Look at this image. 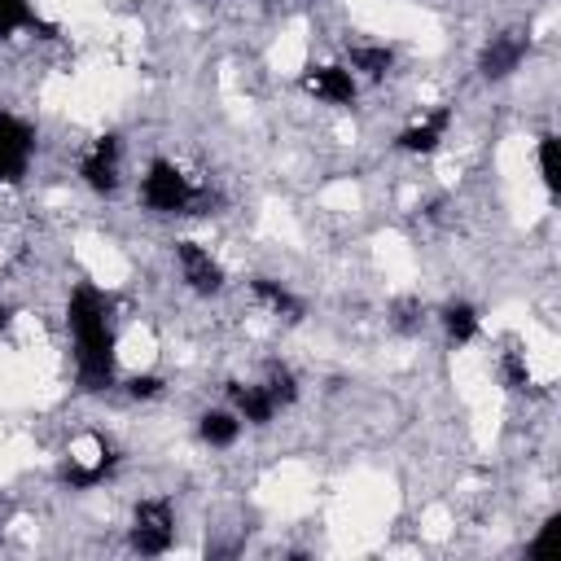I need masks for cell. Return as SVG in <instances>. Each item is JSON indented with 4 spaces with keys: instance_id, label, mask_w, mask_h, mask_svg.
Returning a JSON list of instances; mask_svg holds the SVG:
<instances>
[{
    "instance_id": "obj_1",
    "label": "cell",
    "mask_w": 561,
    "mask_h": 561,
    "mask_svg": "<svg viewBox=\"0 0 561 561\" xmlns=\"http://www.w3.org/2000/svg\"><path fill=\"white\" fill-rule=\"evenodd\" d=\"M66 333L75 351V386L83 394H105L118 386V333L110 294L92 280H75L66 294Z\"/></svg>"
},
{
    "instance_id": "obj_2",
    "label": "cell",
    "mask_w": 561,
    "mask_h": 561,
    "mask_svg": "<svg viewBox=\"0 0 561 561\" xmlns=\"http://www.w3.org/2000/svg\"><path fill=\"white\" fill-rule=\"evenodd\" d=\"M136 197H140V206H145L149 215H188V210L197 206L202 188H197V180H193L175 158L153 153V158L145 162V171H140Z\"/></svg>"
},
{
    "instance_id": "obj_3",
    "label": "cell",
    "mask_w": 561,
    "mask_h": 561,
    "mask_svg": "<svg viewBox=\"0 0 561 561\" xmlns=\"http://www.w3.org/2000/svg\"><path fill=\"white\" fill-rule=\"evenodd\" d=\"M127 543L140 557H167L171 552V543H175V504H171V495L136 500L131 522H127Z\"/></svg>"
},
{
    "instance_id": "obj_4",
    "label": "cell",
    "mask_w": 561,
    "mask_h": 561,
    "mask_svg": "<svg viewBox=\"0 0 561 561\" xmlns=\"http://www.w3.org/2000/svg\"><path fill=\"white\" fill-rule=\"evenodd\" d=\"M79 180L96 197L118 193V184H123V136L118 131H101L88 140V149L79 153Z\"/></svg>"
},
{
    "instance_id": "obj_5",
    "label": "cell",
    "mask_w": 561,
    "mask_h": 561,
    "mask_svg": "<svg viewBox=\"0 0 561 561\" xmlns=\"http://www.w3.org/2000/svg\"><path fill=\"white\" fill-rule=\"evenodd\" d=\"M298 88L320 101V105H337V110H351L359 101V79L351 75L346 61H307L298 70Z\"/></svg>"
},
{
    "instance_id": "obj_6",
    "label": "cell",
    "mask_w": 561,
    "mask_h": 561,
    "mask_svg": "<svg viewBox=\"0 0 561 561\" xmlns=\"http://www.w3.org/2000/svg\"><path fill=\"white\" fill-rule=\"evenodd\" d=\"M526 57H530V26H504L478 48V75L486 83H504L522 70Z\"/></svg>"
},
{
    "instance_id": "obj_7",
    "label": "cell",
    "mask_w": 561,
    "mask_h": 561,
    "mask_svg": "<svg viewBox=\"0 0 561 561\" xmlns=\"http://www.w3.org/2000/svg\"><path fill=\"white\" fill-rule=\"evenodd\" d=\"M171 254H175L180 280H184L197 298H215V294H224L228 272H224V263L210 254V245H202V241H193V237H180V241L171 245Z\"/></svg>"
},
{
    "instance_id": "obj_8",
    "label": "cell",
    "mask_w": 561,
    "mask_h": 561,
    "mask_svg": "<svg viewBox=\"0 0 561 561\" xmlns=\"http://www.w3.org/2000/svg\"><path fill=\"white\" fill-rule=\"evenodd\" d=\"M451 123H456V105H451V101H438V105H430L425 114H416L408 127H399L394 149L408 153V158H430V153L443 149Z\"/></svg>"
},
{
    "instance_id": "obj_9",
    "label": "cell",
    "mask_w": 561,
    "mask_h": 561,
    "mask_svg": "<svg viewBox=\"0 0 561 561\" xmlns=\"http://www.w3.org/2000/svg\"><path fill=\"white\" fill-rule=\"evenodd\" d=\"M35 123L22 118V114H0V184H18L26 171H31V158H35Z\"/></svg>"
},
{
    "instance_id": "obj_10",
    "label": "cell",
    "mask_w": 561,
    "mask_h": 561,
    "mask_svg": "<svg viewBox=\"0 0 561 561\" xmlns=\"http://www.w3.org/2000/svg\"><path fill=\"white\" fill-rule=\"evenodd\" d=\"M92 447H96V451H92V460L70 456V460L61 465V473H57V478H61V486H70V491H92V486H101V482L118 469V460H123V456H118V447H114L105 434H92Z\"/></svg>"
},
{
    "instance_id": "obj_11",
    "label": "cell",
    "mask_w": 561,
    "mask_h": 561,
    "mask_svg": "<svg viewBox=\"0 0 561 561\" xmlns=\"http://www.w3.org/2000/svg\"><path fill=\"white\" fill-rule=\"evenodd\" d=\"M228 408H232L245 425H254V430L272 425V416H276V403L267 399L263 381H228Z\"/></svg>"
},
{
    "instance_id": "obj_12",
    "label": "cell",
    "mask_w": 561,
    "mask_h": 561,
    "mask_svg": "<svg viewBox=\"0 0 561 561\" xmlns=\"http://www.w3.org/2000/svg\"><path fill=\"white\" fill-rule=\"evenodd\" d=\"M438 324H443L447 346H469V342L482 337V311H478L469 298H451V302H443Z\"/></svg>"
},
{
    "instance_id": "obj_13",
    "label": "cell",
    "mask_w": 561,
    "mask_h": 561,
    "mask_svg": "<svg viewBox=\"0 0 561 561\" xmlns=\"http://www.w3.org/2000/svg\"><path fill=\"white\" fill-rule=\"evenodd\" d=\"M250 294H254L259 307H267L272 316L289 320V324H298V320L307 316V302H302L289 285H280V280H272V276H250Z\"/></svg>"
},
{
    "instance_id": "obj_14",
    "label": "cell",
    "mask_w": 561,
    "mask_h": 561,
    "mask_svg": "<svg viewBox=\"0 0 561 561\" xmlns=\"http://www.w3.org/2000/svg\"><path fill=\"white\" fill-rule=\"evenodd\" d=\"M346 66H351L355 79L377 83V79H386L394 70V48L390 44H377V39H359V44L346 48Z\"/></svg>"
},
{
    "instance_id": "obj_15",
    "label": "cell",
    "mask_w": 561,
    "mask_h": 561,
    "mask_svg": "<svg viewBox=\"0 0 561 561\" xmlns=\"http://www.w3.org/2000/svg\"><path fill=\"white\" fill-rule=\"evenodd\" d=\"M241 430H245V421H241L232 408H206V412L197 416V438H202L206 447H215V451L232 447V443L241 438Z\"/></svg>"
},
{
    "instance_id": "obj_16",
    "label": "cell",
    "mask_w": 561,
    "mask_h": 561,
    "mask_svg": "<svg viewBox=\"0 0 561 561\" xmlns=\"http://www.w3.org/2000/svg\"><path fill=\"white\" fill-rule=\"evenodd\" d=\"M18 31H35L39 39H53L57 35V26L44 22L31 0H0V39H9Z\"/></svg>"
},
{
    "instance_id": "obj_17",
    "label": "cell",
    "mask_w": 561,
    "mask_h": 561,
    "mask_svg": "<svg viewBox=\"0 0 561 561\" xmlns=\"http://www.w3.org/2000/svg\"><path fill=\"white\" fill-rule=\"evenodd\" d=\"M263 390H267V399L276 403V412H285V408H294L298 403V394H302V386H298V373L289 368V364H280V359H272L267 368H263Z\"/></svg>"
},
{
    "instance_id": "obj_18",
    "label": "cell",
    "mask_w": 561,
    "mask_h": 561,
    "mask_svg": "<svg viewBox=\"0 0 561 561\" xmlns=\"http://www.w3.org/2000/svg\"><path fill=\"white\" fill-rule=\"evenodd\" d=\"M535 167H539V184H543V193L557 202L561 197V140L548 131V136H539V145H535Z\"/></svg>"
},
{
    "instance_id": "obj_19",
    "label": "cell",
    "mask_w": 561,
    "mask_h": 561,
    "mask_svg": "<svg viewBox=\"0 0 561 561\" xmlns=\"http://www.w3.org/2000/svg\"><path fill=\"white\" fill-rule=\"evenodd\" d=\"M500 377H504V386H508V390H526V386H530L526 351H522L513 337H504V351H500Z\"/></svg>"
},
{
    "instance_id": "obj_20",
    "label": "cell",
    "mask_w": 561,
    "mask_h": 561,
    "mask_svg": "<svg viewBox=\"0 0 561 561\" xmlns=\"http://www.w3.org/2000/svg\"><path fill=\"white\" fill-rule=\"evenodd\" d=\"M557 535H561V513H552V517L539 526V535L526 543V557H535V561H548V557H552V543H557Z\"/></svg>"
},
{
    "instance_id": "obj_21",
    "label": "cell",
    "mask_w": 561,
    "mask_h": 561,
    "mask_svg": "<svg viewBox=\"0 0 561 561\" xmlns=\"http://www.w3.org/2000/svg\"><path fill=\"white\" fill-rule=\"evenodd\" d=\"M123 386H127V394H131V399H158V394L167 390L162 373H131Z\"/></svg>"
},
{
    "instance_id": "obj_22",
    "label": "cell",
    "mask_w": 561,
    "mask_h": 561,
    "mask_svg": "<svg viewBox=\"0 0 561 561\" xmlns=\"http://www.w3.org/2000/svg\"><path fill=\"white\" fill-rule=\"evenodd\" d=\"M394 329H403V333L421 329V307H416V302H399V307H394Z\"/></svg>"
},
{
    "instance_id": "obj_23",
    "label": "cell",
    "mask_w": 561,
    "mask_h": 561,
    "mask_svg": "<svg viewBox=\"0 0 561 561\" xmlns=\"http://www.w3.org/2000/svg\"><path fill=\"white\" fill-rule=\"evenodd\" d=\"M4 324H9V302L0 298V329H4Z\"/></svg>"
}]
</instances>
